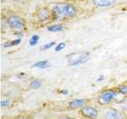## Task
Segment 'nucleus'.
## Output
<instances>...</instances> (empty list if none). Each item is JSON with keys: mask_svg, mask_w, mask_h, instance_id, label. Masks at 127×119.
<instances>
[{"mask_svg": "<svg viewBox=\"0 0 127 119\" xmlns=\"http://www.w3.org/2000/svg\"><path fill=\"white\" fill-rule=\"evenodd\" d=\"M117 0H93L95 6L98 7H108L114 5Z\"/></svg>", "mask_w": 127, "mask_h": 119, "instance_id": "7", "label": "nucleus"}, {"mask_svg": "<svg viewBox=\"0 0 127 119\" xmlns=\"http://www.w3.org/2000/svg\"><path fill=\"white\" fill-rule=\"evenodd\" d=\"M116 96V93L114 90H106L105 92H103L100 96L98 97V103L101 105H106L109 102L114 98V97Z\"/></svg>", "mask_w": 127, "mask_h": 119, "instance_id": "4", "label": "nucleus"}, {"mask_svg": "<svg viewBox=\"0 0 127 119\" xmlns=\"http://www.w3.org/2000/svg\"><path fill=\"white\" fill-rule=\"evenodd\" d=\"M89 53H71L68 56V63L70 66H76L86 63L89 60Z\"/></svg>", "mask_w": 127, "mask_h": 119, "instance_id": "2", "label": "nucleus"}, {"mask_svg": "<svg viewBox=\"0 0 127 119\" xmlns=\"http://www.w3.org/2000/svg\"><path fill=\"white\" fill-rule=\"evenodd\" d=\"M4 1H5V0H2V2H4Z\"/></svg>", "mask_w": 127, "mask_h": 119, "instance_id": "23", "label": "nucleus"}, {"mask_svg": "<svg viewBox=\"0 0 127 119\" xmlns=\"http://www.w3.org/2000/svg\"><path fill=\"white\" fill-rule=\"evenodd\" d=\"M55 42L54 41H52V42H49V43H47V44H45V45H44L41 49H42V50H47V49H51L52 47L53 46H54L55 45Z\"/></svg>", "mask_w": 127, "mask_h": 119, "instance_id": "16", "label": "nucleus"}, {"mask_svg": "<svg viewBox=\"0 0 127 119\" xmlns=\"http://www.w3.org/2000/svg\"><path fill=\"white\" fill-rule=\"evenodd\" d=\"M103 79H104V76H103V75H100V76L98 77V81H102Z\"/></svg>", "mask_w": 127, "mask_h": 119, "instance_id": "20", "label": "nucleus"}, {"mask_svg": "<svg viewBox=\"0 0 127 119\" xmlns=\"http://www.w3.org/2000/svg\"><path fill=\"white\" fill-rule=\"evenodd\" d=\"M38 17L41 21H45V20H47L49 18V12L48 11L47 9H45V8H44V9H41L39 11Z\"/></svg>", "mask_w": 127, "mask_h": 119, "instance_id": "9", "label": "nucleus"}, {"mask_svg": "<svg viewBox=\"0 0 127 119\" xmlns=\"http://www.w3.org/2000/svg\"><path fill=\"white\" fill-rule=\"evenodd\" d=\"M50 66V63H49L48 60H41V61H39L33 64V67H38V68H41V69H44V68H47Z\"/></svg>", "mask_w": 127, "mask_h": 119, "instance_id": "10", "label": "nucleus"}, {"mask_svg": "<svg viewBox=\"0 0 127 119\" xmlns=\"http://www.w3.org/2000/svg\"><path fill=\"white\" fill-rule=\"evenodd\" d=\"M66 47V44L64 42H61L55 47V51L56 52H61L62 49H64Z\"/></svg>", "mask_w": 127, "mask_h": 119, "instance_id": "15", "label": "nucleus"}, {"mask_svg": "<svg viewBox=\"0 0 127 119\" xmlns=\"http://www.w3.org/2000/svg\"><path fill=\"white\" fill-rule=\"evenodd\" d=\"M84 104L85 101L83 99H75L69 103V106L71 109H76L79 107H82L83 106H84Z\"/></svg>", "mask_w": 127, "mask_h": 119, "instance_id": "8", "label": "nucleus"}, {"mask_svg": "<svg viewBox=\"0 0 127 119\" xmlns=\"http://www.w3.org/2000/svg\"><path fill=\"white\" fill-rule=\"evenodd\" d=\"M7 23L11 28L15 30H20L25 26L24 19L18 16H10L7 19Z\"/></svg>", "mask_w": 127, "mask_h": 119, "instance_id": "3", "label": "nucleus"}, {"mask_svg": "<svg viewBox=\"0 0 127 119\" xmlns=\"http://www.w3.org/2000/svg\"><path fill=\"white\" fill-rule=\"evenodd\" d=\"M48 31L53 32V33H57V32H61L63 30V26L61 25H53L48 27Z\"/></svg>", "mask_w": 127, "mask_h": 119, "instance_id": "11", "label": "nucleus"}, {"mask_svg": "<svg viewBox=\"0 0 127 119\" xmlns=\"http://www.w3.org/2000/svg\"><path fill=\"white\" fill-rule=\"evenodd\" d=\"M53 13L58 18H72L76 14V9L71 4L58 3L53 8Z\"/></svg>", "mask_w": 127, "mask_h": 119, "instance_id": "1", "label": "nucleus"}, {"mask_svg": "<svg viewBox=\"0 0 127 119\" xmlns=\"http://www.w3.org/2000/svg\"><path fill=\"white\" fill-rule=\"evenodd\" d=\"M42 85V81L41 79H33V81L30 83V87L33 89H38L41 87Z\"/></svg>", "mask_w": 127, "mask_h": 119, "instance_id": "12", "label": "nucleus"}, {"mask_svg": "<svg viewBox=\"0 0 127 119\" xmlns=\"http://www.w3.org/2000/svg\"><path fill=\"white\" fill-rule=\"evenodd\" d=\"M119 91H120L121 94L127 95V86H121L119 87Z\"/></svg>", "mask_w": 127, "mask_h": 119, "instance_id": "17", "label": "nucleus"}, {"mask_svg": "<svg viewBox=\"0 0 127 119\" xmlns=\"http://www.w3.org/2000/svg\"><path fill=\"white\" fill-rule=\"evenodd\" d=\"M81 113L83 116H85L91 119H95L98 117V112L96 108L93 106H85L82 108Z\"/></svg>", "mask_w": 127, "mask_h": 119, "instance_id": "5", "label": "nucleus"}, {"mask_svg": "<svg viewBox=\"0 0 127 119\" xmlns=\"http://www.w3.org/2000/svg\"><path fill=\"white\" fill-rule=\"evenodd\" d=\"M105 118L106 119H123L122 114L114 109H110L107 110L105 114Z\"/></svg>", "mask_w": 127, "mask_h": 119, "instance_id": "6", "label": "nucleus"}, {"mask_svg": "<svg viewBox=\"0 0 127 119\" xmlns=\"http://www.w3.org/2000/svg\"><path fill=\"white\" fill-rule=\"evenodd\" d=\"M60 119H71V118H60Z\"/></svg>", "mask_w": 127, "mask_h": 119, "instance_id": "22", "label": "nucleus"}, {"mask_svg": "<svg viewBox=\"0 0 127 119\" xmlns=\"http://www.w3.org/2000/svg\"><path fill=\"white\" fill-rule=\"evenodd\" d=\"M61 93L64 94H65V95L68 94V92H67V90H61Z\"/></svg>", "mask_w": 127, "mask_h": 119, "instance_id": "21", "label": "nucleus"}, {"mask_svg": "<svg viewBox=\"0 0 127 119\" xmlns=\"http://www.w3.org/2000/svg\"><path fill=\"white\" fill-rule=\"evenodd\" d=\"M39 36L38 35H33L32 36V37L30 38V41H29V45L30 46H36L37 44L39 41Z\"/></svg>", "mask_w": 127, "mask_h": 119, "instance_id": "14", "label": "nucleus"}, {"mask_svg": "<svg viewBox=\"0 0 127 119\" xmlns=\"http://www.w3.org/2000/svg\"><path fill=\"white\" fill-rule=\"evenodd\" d=\"M122 109H123V110H127V101L123 103V104L122 105Z\"/></svg>", "mask_w": 127, "mask_h": 119, "instance_id": "19", "label": "nucleus"}, {"mask_svg": "<svg viewBox=\"0 0 127 119\" xmlns=\"http://www.w3.org/2000/svg\"><path fill=\"white\" fill-rule=\"evenodd\" d=\"M22 40L21 38H18V39H15L14 40V41H9L5 44V45H4V47L6 48H9V47H13V46H16V45H18L20 43H21Z\"/></svg>", "mask_w": 127, "mask_h": 119, "instance_id": "13", "label": "nucleus"}, {"mask_svg": "<svg viewBox=\"0 0 127 119\" xmlns=\"http://www.w3.org/2000/svg\"><path fill=\"white\" fill-rule=\"evenodd\" d=\"M10 105V102L8 100H2L1 102V106L2 108H5V107H8Z\"/></svg>", "mask_w": 127, "mask_h": 119, "instance_id": "18", "label": "nucleus"}]
</instances>
